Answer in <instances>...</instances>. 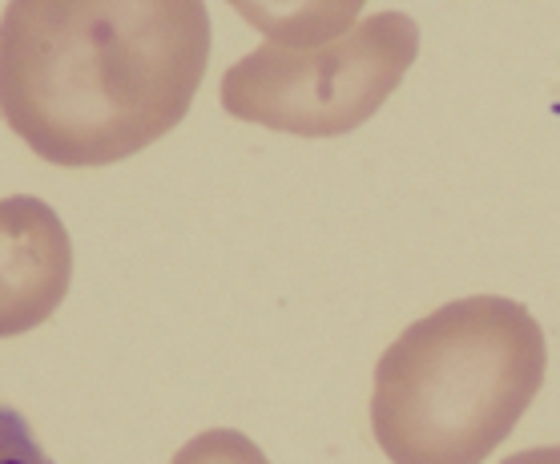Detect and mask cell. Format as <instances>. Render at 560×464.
<instances>
[{"label":"cell","instance_id":"obj_1","mask_svg":"<svg viewBox=\"0 0 560 464\" xmlns=\"http://www.w3.org/2000/svg\"><path fill=\"white\" fill-rule=\"evenodd\" d=\"M210 65L198 0H16L0 13V117L52 166L166 138Z\"/></svg>","mask_w":560,"mask_h":464},{"label":"cell","instance_id":"obj_5","mask_svg":"<svg viewBox=\"0 0 560 464\" xmlns=\"http://www.w3.org/2000/svg\"><path fill=\"white\" fill-rule=\"evenodd\" d=\"M170 464H270V461L267 452L258 449L246 432L210 428V432H198L194 440H186Z\"/></svg>","mask_w":560,"mask_h":464},{"label":"cell","instance_id":"obj_7","mask_svg":"<svg viewBox=\"0 0 560 464\" xmlns=\"http://www.w3.org/2000/svg\"><path fill=\"white\" fill-rule=\"evenodd\" d=\"M500 464H560V444L524 449V452H516V456H509V461H500Z\"/></svg>","mask_w":560,"mask_h":464},{"label":"cell","instance_id":"obj_4","mask_svg":"<svg viewBox=\"0 0 560 464\" xmlns=\"http://www.w3.org/2000/svg\"><path fill=\"white\" fill-rule=\"evenodd\" d=\"M73 283V239L33 194L0 198V339L25 336L61 308Z\"/></svg>","mask_w":560,"mask_h":464},{"label":"cell","instance_id":"obj_6","mask_svg":"<svg viewBox=\"0 0 560 464\" xmlns=\"http://www.w3.org/2000/svg\"><path fill=\"white\" fill-rule=\"evenodd\" d=\"M0 464H52L25 416L0 404Z\"/></svg>","mask_w":560,"mask_h":464},{"label":"cell","instance_id":"obj_2","mask_svg":"<svg viewBox=\"0 0 560 464\" xmlns=\"http://www.w3.org/2000/svg\"><path fill=\"white\" fill-rule=\"evenodd\" d=\"M545 368V332L524 303L452 299L380 356L371 432L392 464H485L536 401Z\"/></svg>","mask_w":560,"mask_h":464},{"label":"cell","instance_id":"obj_3","mask_svg":"<svg viewBox=\"0 0 560 464\" xmlns=\"http://www.w3.org/2000/svg\"><path fill=\"white\" fill-rule=\"evenodd\" d=\"M267 40L222 78V105L238 121L299 134L339 138L375 117L399 90L420 53V25L408 13H371L363 4H303L279 9L238 4Z\"/></svg>","mask_w":560,"mask_h":464}]
</instances>
